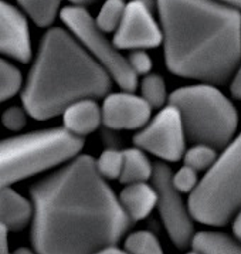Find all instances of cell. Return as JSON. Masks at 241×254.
<instances>
[{
  "label": "cell",
  "instance_id": "1",
  "mask_svg": "<svg viewBox=\"0 0 241 254\" xmlns=\"http://www.w3.org/2000/svg\"><path fill=\"white\" fill-rule=\"evenodd\" d=\"M30 194L37 254H97L120 243L133 223L90 155L61 163Z\"/></svg>",
  "mask_w": 241,
  "mask_h": 254
},
{
  "label": "cell",
  "instance_id": "2",
  "mask_svg": "<svg viewBox=\"0 0 241 254\" xmlns=\"http://www.w3.org/2000/svg\"><path fill=\"white\" fill-rule=\"evenodd\" d=\"M168 70L220 85L241 61V13L217 0H156Z\"/></svg>",
  "mask_w": 241,
  "mask_h": 254
},
{
  "label": "cell",
  "instance_id": "3",
  "mask_svg": "<svg viewBox=\"0 0 241 254\" xmlns=\"http://www.w3.org/2000/svg\"><path fill=\"white\" fill-rule=\"evenodd\" d=\"M112 80L70 31L51 27L41 39L21 102L29 117L47 121L82 98H102Z\"/></svg>",
  "mask_w": 241,
  "mask_h": 254
},
{
  "label": "cell",
  "instance_id": "4",
  "mask_svg": "<svg viewBox=\"0 0 241 254\" xmlns=\"http://www.w3.org/2000/svg\"><path fill=\"white\" fill-rule=\"evenodd\" d=\"M84 139L64 128L40 129L0 141V189L60 166L81 152Z\"/></svg>",
  "mask_w": 241,
  "mask_h": 254
},
{
  "label": "cell",
  "instance_id": "5",
  "mask_svg": "<svg viewBox=\"0 0 241 254\" xmlns=\"http://www.w3.org/2000/svg\"><path fill=\"white\" fill-rule=\"evenodd\" d=\"M168 104L181 112L187 141L223 149L234 138L239 115L217 85L199 82L169 94Z\"/></svg>",
  "mask_w": 241,
  "mask_h": 254
},
{
  "label": "cell",
  "instance_id": "6",
  "mask_svg": "<svg viewBox=\"0 0 241 254\" xmlns=\"http://www.w3.org/2000/svg\"><path fill=\"white\" fill-rule=\"evenodd\" d=\"M191 217L221 227L241 210V132L223 148L189 197Z\"/></svg>",
  "mask_w": 241,
  "mask_h": 254
},
{
  "label": "cell",
  "instance_id": "7",
  "mask_svg": "<svg viewBox=\"0 0 241 254\" xmlns=\"http://www.w3.org/2000/svg\"><path fill=\"white\" fill-rule=\"evenodd\" d=\"M61 21L78 40L85 51L108 72L112 81L123 91H135L139 80L132 71L128 59L120 53L114 41L101 30L85 7L67 6L60 11Z\"/></svg>",
  "mask_w": 241,
  "mask_h": 254
},
{
  "label": "cell",
  "instance_id": "8",
  "mask_svg": "<svg viewBox=\"0 0 241 254\" xmlns=\"http://www.w3.org/2000/svg\"><path fill=\"white\" fill-rule=\"evenodd\" d=\"M186 141L181 112L172 104L163 105L133 136L135 146L155 155L163 162L181 161L186 151Z\"/></svg>",
  "mask_w": 241,
  "mask_h": 254
},
{
  "label": "cell",
  "instance_id": "9",
  "mask_svg": "<svg viewBox=\"0 0 241 254\" xmlns=\"http://www.w3.org/2000/svg\"><path fill=\"white\" fill-rule=\"evenodd\" d=\"M151 179L158 193L156 207L172 243L178 249L189 247L194 236V219L181 194L172 185L171 168L163 161L155 162Z\"/></svg>",
  "mask_w": 241,
  "mask_h": 254
},
{
  "label": "cell",
  "instance_id": "10",
  "mask_svg": "<svg viewBox=\"0 0 241 254\" xmlns=\"http://www.w3.org/2000/svg\"><path fill=\"white\" fill-rule=\"evenodd\" d=\"M114 44L120 50H146L162 44V30L153 16L152 0H131L126 3Z\"/></svg>",
  "mask_w": 241,
  "mask_h": 254
},
{
  "label": "cell",
  "instance_id": "11",
  "mask_svg": "<svg viewBox=\"0 0 241 254\" xmlns=\"http://www.w3.org/2000/svg\"><path fill=\"white\" fill-rule=\"evenodd\" d=\"M102 124L114 131H138L151 120L152 107L133 91L108 92L101 107Z\"/></svg>",
  "mask_w": 241,
  "mask_h": 254
},
{
  "label": "cell",
  "instance_id": "12",
  "mask_svg": "<svg viewBox=\"0 0 241 254\" xmlns=\"http://www.w3.org/2000/svg\"><path fill=\"white\" fill-rule=\"evenodd\" d=\"M0 54L20 63H29L33 57L27 19L4 0H0Z\"/></svg>",
  "mask_w": 241,
  "mask_h": 254
},
{
  "label": "cell",
  "instance_id": "13",
  "mask_svg": "<svg viewBox=\"0 0 241 254\" xmlns=\"http://www.w3.org/2000/svg\"><path fill=\"white\" fill-rule=\"evenodd\" d=\"M62 115V128L74 136L82 138L95 132L102 124V112L95 98H82L70 104Z\"/></svg>",
  "mask_w": 241,
  "mask_h": 254
},
{
  "label": "cell",
  "instance_id": "14",
  "mask_svg": "<svg viewBox=\"0 0 241 254\" xmlns=\"http://www.w3.org/2000/svg\"><path fill=\"white\" fill-rule=\"evenodd\" d=\"M118 199L132 222H141L156 207L158 193L153 185L148 182L129 183L122 189Z\"/></svg>",
  "mask_w": 241,
  "mask_h": 254
},
{
  "label": "cell",
  "instance_id": "15",
  "mask_svg": "<svg viewBox=\"0 0 241 254\" xmlns=\"http://www.w3.org/2000/svg\"><path fill=\"white\" fill-rule=\"evenodd\" d=\"M33 219V204L10 188L0 189V224L19 232Z\"/></svg>",
  "mask_w": 241,
  "mask_h": 254
},
{
  "label": "cell",
  "instance_id": "16",
  "mask_svg": "<svg viewBox=\"0 0 241 254\" xmlns=\"http://www.w3.org/2000/svg\"><path fill=\"white\" fill-rule=\"evenodd\" d=\"M153 173V163L141 148H128L123 151V166L120 182L123 185L148 182Z\"/></svg>",
  "mask_w": 241,
  "mask_h": 254
},
{
  "label": "cell",
  "instance_id": "17",
  "mask_svg": "<svg viewBox=\"0 0 241 254\" xmlns=\"http://www.w3.org/2000/svg\"><path fill=\"white\" fill-rule=\"evenodd\" d=\"M190 246L201 254H241V243L237 239L213 230L194 233Z\"/></svg>",
  "mask_w": 241,
  "mask_h": 254
},
{
  "label": "cell",
  "instance_id": "18",
  "mask_svg": "<svg viewBox=\"0 0 241 254\" xmlns=\"http://www.w3.org/2000/svg\"><path fill=\"white\" fill-rule=\"evenodd\" d=\"M17 3L39 27H50L60 16L61 0H17Z\"/></svg>",
  "mask_w": 241,
  "mask_h": 254
},
{
  "label": "cell",
  "instance_id": "19",
  "mask_svg": "<svg viewBox=\"0 0 241 254\" xmlns=\"http://www.w3.org/2000/svg\"><path fill=\"white\" fill-rule=\"evenodd\" d=\"M23 88L20 70L6 59H0V102L9 101Z\"/></svg>",
  "mask_w": 241,
  "mask_h": 254
},
{
  "label": "cell",
  "instance_id": "20",
  "mask_svg": "<svg viewBox=\"0 0 241 254\" xmlns=\"http://www.w3.org/2000/svg\"><path fill=\"white\" fill-rule=\"evenodd\" d=\"M139 88H141V97L151 105L152 110L162 108L163 105H166L169 95H168L165 80L159 74L149 72V74L143 75L141 84H139Z\"/></svg>",
  "mask_w": 241,
  "mask_h": 254
},
{
  "label": "cell",
  "instance_id": "21",
  "mask_svg": "<svg viewBox=\"0 0 241 254\" xmlns=\"http://www.w3.org/2000/svg\"><path fill=\"white\" fill-rule=\"evenodd\" d=\"M125 6H126L125 0H105L97 17L94 19L97 26L104 33H114L118 29L122 20Z\"/></svg>",
  "mask_w": 241,
  "mask_h": 254
},
{
  "label": "cell",
  "instance_id": "22",
  "mask_svg": "<svg viewBox=\"0 0 241 254\" xmlns=\"http://www.w3.org/2000/svg\"><path fill=\"white\" fill-rule=\"evenodd\" d=\"M125 250L129 254H165L158 237L149 230H138L125 240Z\"/></svg>",
  "mask_w": 241,
  "mask_h": 254
},
{
  "label": "cell",
  "instance_id": "23",
  "mask_svg": "<svg viewBox=\"0 0 241 254\" xmlns=\"http://www.w3.org/2000/svg\"><path fill=\"white\" fill-rule=\"evenodd\" d=\"M217 149L206 143H194L191 148L184 151V165L193 168L197 172L207 171L217 159Z\"/></svg>",
  "mask_w": 241,
  "mask_h": 254
},
{
  "label": "cell",
  "instance_id": "24",
  "mask_svg": "<svg viewBox=\"0 0 241 254\" xmlns=\"http://www.w3.org/2000/svg\"><path fill=\"white\" fill-rule=\"evenodd\" d=\"M95 166L104 179H120L123 166V151L105 149L95 159Z\"/></svg>",
  "mask_w": 241,
  "mask_h": 254
},
{
  "label": "cell",
  "instance_id": "25",
  "mask_svg": "<svg viewBox=\"0 0 241 254\" xmlns=\"http://www.w3.org/2000/svg\"><path fill=\"white\" fill-rule=\"evenodd\" d=\"M199 181V172L187 165H183L175 173L172 172V185L179 193H191Z\"/></svg>",
  "mask_w": 241,
  "mask_h": 254
},
{
  "label": "cell",
  "instance_id": "26",
  "mask_svg": "<svg viewBox=\"0 0 241 254\" xmlns=\"http://www.w3.org/2000/svg\"><path fill=\"white\" fill-rule=\"evenodd\" d=\"M27 117H29V114L23 107H10L1 114L0 121L6 129L17 132L24 128V125L27 122Z\"/></svg>",
  "mask_w": 241,
  "mask_h": 254
},
{
  "label": "cell",
  "instance_id": "27",
  "mask_svg": "<svg viewBox=\"0 0 241 254\" xmlns=\"http://www.w3.org/2000/svg\"><path fill=\"white\" fill-rule=\"evenodd\" d=\"M126 59H128V63L131 65L132 71L135 72L138 77L146 75L152 71L153 63H152L151 56L145 50H132L131 54Z\"/></svg>",
  "mask_w": 241,
  "mask_h": 254
},
{
  "label": "cell",
  "instance_id": "28",
  "mask_svg": "<svg viewBox=\"0 0 241 254\" xmlns=\"http://www.w3.org/2000/svg\"><path fill=\"white\" fill-rule=\"evenodd\" d=\"M230 92L236 100L241 101V61L230 78Z\"/></svg>",
  "mask_w": 241,
  "mask_h": 254
},
{
  "label": "cell",
  "instance_id": "29",
  "mask_svg": "<svg viewBox=\"0 0 241 254\" xmlns=\"http://www.w3.org/2000/svg\"><path fill=\"white\" fill-rule=\"evenodd\" d=\"M9 229L0 224V254H11L9 247Z\"/></svg>",
  "mask_w": 241,
  "mask_h": 254
},
{
  "label": "cell",
  "instance_id": "30",
  "mask_svg": "<svg viewBox=\"0 0 241 254\" xmlns=\"http://www.w3.org/2000/svg\"><path fill=\"white\" fill-rule=\"evenodd\" d=\"M233 220V233L234 237L241 243V210H239L237 213L234 214V217L231 219Z\"/></svg>",
  "mask_w": 241,
  "mask_h": 254
},
{
  "label": "cell",
  "instance_id": "31",
  "mask_svg": "<svg viewBox=\"0 0 241 254\" xmlns=\"http://www.w3.org/2000/svg\"><path fill=\"white\" fill-rule=\"evenodd\" d=\"M217 1H220L221 4L229 6L231 9H234V10L240 11L241 13V0H217Z\"/></svg>",
  "mask_w": 241,
  "mask_h": 254
},
{
  "label": "cell",
  "instance_id": "32",
  "mask_svg": "<svg viewBox=\"0 0 241 254\" xmlns=\"http://www.w3.org/2000/svg\"><path fill=\"white\" fill-rule=\"evenodd\" d=\"M97 254H129L126 250H120L118 249L117 246H112V247H108V249H105V250H102L100 253Z\"/></svg>",
  "mask_w": 241,
  "mask_h": 254
},
{
  "label": "cell",
  "instance_id": "33",
  "mask_svg": "<svg viewBox=\"0 0 241 254\" xmlns=\"http://www.w3.org/2000/svg\"><path fill=\"white\" fill-rule=\"evenodd\" d=\"M71 3V6H80V7H84L85 4H90V3H94L97 0H68Z\"/></svg>",
  "mask_w": 241,
  "mask_h": 254
},
{
  "label": "cell",
  "instance_id": "34",
  "mask_svg": "<svg viewBox=\"0 0 241 254\" xmlns=\"http://www.w3.org/2000/svg\"><path fill=\"white\" fill-rule=\"evenodd\" d=\"M13 254H37L34 250H30V249H27V247H20V249H17L16 252Z\"/></svg>",
  "mask_w": 241,
  "mask_h": 254
},
{
  "label": "cell",
  "instance_id": "35",
  "mask_svg": "<svg viewBox=\"0 0 241 254\" xmlns=\"http://www.w3.org/2000/svg\"><path fill=\"white\" fill-rule=\"evenodd\" d=\"M186 254H201V253H200V252H197V250H194V249H193L191 252H187Z\"/></svg>",
  "mask_w": 241,
  "mask_h": 254
}]
</instances>
